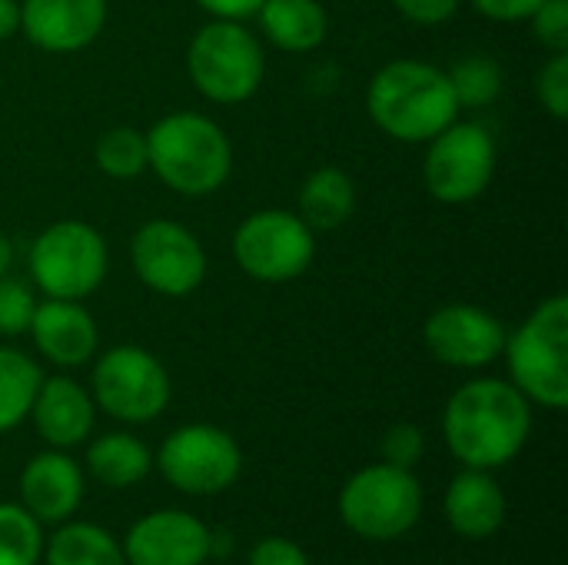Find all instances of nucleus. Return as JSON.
Here are the masks:
<instances>
[{"instance_id": "35", "label": "nucleus", "mask_w": 568, "mask_h": 565, "mask_svg": "<svg viewBox=\"0 0 568 565\" xmlns=\"http://www.w3.org/2000/svg\"><path fill=\"white\" fill-rule=\"evenodd\" d=\"M196 7L203 13H210L213 20H250L256 17V10L263 7V0H196Z\"/></svg>"}, {"instance_id": "21", "label": "nucleus", "mask_w": 568, "mask_h": 565, "mask_svg": "<svg viewBox=\"0 0 568 565\" xmlns=\"http://www.w3.org/2000/svg\"><path fill=\"white\" fill-rule=\"evenodd\" d=\"M356 203H359L356 180L349 170L336 163L316 167L296 193V213L306 220L313 233L339 230L343 223H349V216L356 213Z\"/></svg>"}, {"instance_id": "8", "label": "nucleus", "mask_w": 568, "mask_h": 565, "mask_svg": "<svg viewBox=\"0 0 568 565\" xmlns=\"http://www.w3.org/2000/svg\"><path fill=\"white\" fill-rule=\"evenodd\" d=\"M90 396L110 420L143 426L166 413L173 386L166 366L150 350L120 343L93 356Z\"/></svg>"}, {"instance_id": "22", "label": "nucleus", "mask_w": 568, "mask_h": 565, "mask_svg": "<svg viewBox=\"0 0 568 565\" xmlns=\"http://www.w3.org/2000/svg\"><path fill=\"white\" fill-rule=\"evenodd\" d=\"M153 470V453L133 433H103L87 446V473L106 490H130Z\"/></svg>"}, {"instance_id": "30", "label": "nucleus", "mask_w": 568, "mask_h": 565, "mask_svg": "<svg viewBox=\"0 0 568 565\" xmlns=\"http://www.w3.org/2000/svg\"><path fill=\"white\" fill-rule=\"evenodd\" d=\"M423 453H426V436L416 423H396L379 440L383 463L399 466V470H413L423 460Z\"/></svg>"}, {"instance_id": "28", "label": "nucleus", "mask_w": 568, "mask_h": 565, "mask_svg": "<svg viewBox=\"0 0 568 565\" xmlns=\"http://www.w3.org/2000/svg\"><path fill=\"white\" fill-rule=\"evenodd\" d=\"M37 310V293L13 273L0 276V336H23Z\"/></svg>"}, {"instance_id": "14", "label": "nucleus", "mask_w": 568, "mask_h": 565, "mask_svg": "<svg viewBox=\"0 0 568 565\" xmlns=\"http://www.w3.org/2000/svg\"><path fill=\"white\" fill-rule=\"evenodd\" d=\"M120 546L126 565H203L216 553L213 529L186 509L140 516Z\"/></svg>"}, {"instance_id": "15", "label": "nucleus", "mask_w": 568, "mask_h": 565, "mask_svg": "<svg viewBox=\"0 0 568 565\" xmlns=\"http://www.w3.org/2000/svg\"><path fill=\"white\" fill-rule=\"evenodd\" d=\"M106 0H20V33L43 53H80L106 27Z\"/></svg>"}, {"instance_id": "4", "label": "nucleus", "mask_w": 568, "mask_h": 565, "mask_svg": "<svg viewBox=\"0 0 568 565\" xmlns=\"http://www.w3.org/2000/svg\"><path fill=\"white\" fill-rule=\"evenodd\" d=\"M503 360L509 383L542 410L568 406V296H546L513 333H506Z\"/></svg>"}, {"instance_id": "18", "label": "nucleus", "mask_w": 568, "mask_h": 565, "mask_svg": "<svg viewBox=\"0 0 568 565\" xmlns=\"http://www.w3.org/2000/svg\"><path fill=\"white\" fill-rule=\"evenodd\" d=\"M27 420L50 450H73L90 440L97 403L90 390L73 376H43Z\"/></svg>"}, {"instance_id": "26", "label": "nucleus", "mask_w": 568, "mask_h": 565, "mask_svg": "<svg viewBox=\"0 0 568 565\" xmlns=\"http://www.w3.org/2000/svg\"><path fill=\"white\" fill-rule=\"evenodd\" d=\"M93 163L110 180H136L146 173V133L136 127H106L93 143Z\"/></svg>"}, {"instance_id": "7", "label": "nucleus", "mask_w": 568, "mask_h": 565, "mask_svg": "<svg viewBox=\"0 0 568 565\" xmlns=\"http://www.w3.org/2000/svg\"><path fill=\"white\" fill-rule=\"evenodd\" d=\"M423 516V486L413 470L389 463L363 466L339 490V519L349 533L369 543L406 536Z\"/></svg>"}, {"instance_id": "12", "label": "nucleus", "mask_w": 568, "mask_h": 565, "mask_svg": "<svg viewBox=\"0 0 568 565\" xmlns=\"http://www.w3.org/2000/svg\"><path fill=\"white\" fill-rule=\"evenodd\" d=\"M130 266L136 280L170 300L196 293L206 280L210 260L200 236L166 216H153L130 236Z\"/></svg>"}, {"instance_id": "20", "label": "nucleus", "mask_w": 568, "mask_h": 565, "mask_svg": "<svg viewBox=\"0 0 568 565\" xmlns=\"http://www.w3.org/2000/svg\"><path fill=\"white\" fill-rule=\"evenodd\" d=\"M256 20L263 37L283 53H313L329 37V13L320 0H263Z\"/></svg>"}, {"instance_id": "17", "label": "nucleus", "mask_w": 568, "mask_h": 565, "mask_svg": "<svg viewBox=\"0 0 568 565\" xmlns=\"http://www.w3.org/2000/svg\"><path fill=\"white\" fill-rule=\"evenodd\" d=\"M83 486L87 476L67 450H43L20 473V506L40 526H60L80 509Z\"/></svg>"}, {"instance_id": "34", "label": "nucleus", "mask_w": 568, "mask_h": 565, "mask_svg": "<svg viewBox=\"0 0 568 565\" xmlns=\"http://www.w3.org/2000/svg\"><path fill=\"white\" fill-rule=\"evenodd\" d=\"M476 13H483L486 20H496V23H519V20H529L532 10L542 3V0H469Z\"/></svg>"}, {"instance_id": "36", "label": "nucleus", "mask_w": 568, "mask_h": 565, "mask_svg": "<svg viewBox=\"0 0 568 565\" xmlns=\"http://www.w3.org/2000/svg\"><path fill=\"white\" fill-rule=\"evenodd\" d=\"M20 33V0H0V43Z\"/></svg>"}, {"instance_id": "25", "label": "nucleus", "mask_w": 568, "mask_h": 565, "mask_svg": "<svg viewBox=\"0 0 568 565\" xmlns=\"http://www.w3.org/2000/svg\"><path fill=\"white\" fill-rule=\"evenodd\" d=\"M459 110H486L503 97L506 70L489 53H466L453 67H446Z\"/></svg>"}, {"instance_id": "2", "label": "nucleus", "mask_w": 568, "mask_h": 565, "mask_svg": "<svg viewBox=\"0 0 568 565\" xmlns=\"http://www.w3.org/2000/svg\"><path fill=\"white\" fill-rule=\"evenodd\" d=\"M366 113L389 140L426 143L459 117V100L446 67L396 57L369 77Z\"/></svg>"}, {"instance_id": "29", "label": "nucleus", "mask_w": 568, "mask_h": 565, "mask_svg": "<svg viewBox=\"0 0 568 565\" xmlns=\"http://www.w3.org/2000/svg\"><path fill=\"white\" fill-rule=\"evenodd\" d=\"M536 100L552 120H568V50L549 53L536 73Z\"/></svg>"}, {"instance_id": "32", "label": "nucleus", "mask_w": 568, "mask_h": 565, "mask_svg": "<svg viewBox=\"0 0 568 565\" xmlns=\"http://www.w3.org/2000/svg\"><path fill=\"white\" fill-rule=\"evenodd\" d=\"M393 7L399 10L403 20L416 27H439L459 13L463 0H393Z\"/></svg>"}, {"instance_id": "9", "label": "nucleus", "mask_w": 568, "mask_h": 565, "mask_svg": "<svg viewBox=\"0 0 568 565\" xmlns=\"http://www.w3.org/2000/svg\"><path fill=\"white\" fill-rule=\"evenodd\" d=\"M499 147L486 123L453 120L433 140H426L423 183L436 203L463 206L479 200L496 180Z\"/></svg>"}, {"instance_id": "33", "label": "nucleus", "mask_w": 568, "mask_h": 565, "mask_svg": "<svg viewBox=\"0 0 568 565\" xmlns=\"http://www.w3.org/2000/svg\"><path fill=\"white\" fill-rule=\"evenodd\" d=\"M246 565H310L306 549L296 539L286 536H266L250 549Z\"/></svg>"}, {"instance_id": "31", "label": "nucleus", "mask_w": 568, "mask_h": 565, "mask_svg": "<svg viewBox=\"0 0 568 565\" xmlns=\"http://www.w3.org/2000/svg\"><path fill=\"white\" fill-rule=\"evenodd\" d=\"M536 43H542L549 53L568 50V0H542L529 17Z\"/></svg>"}, {"instance_id": "19", "label": "nucleus", "mask_w": 568, "mask_h": 565, "mask_svg": "<svg viewBox=\"0 0 568 565\" xmlns=\"http://www.w3.org/2000/svg\"><path fill=\"white\" fill-rule=\"evenodd\" d=\"M446 523L463 539H489L506 523V493L489 470L456 473L443 496Z\"/></svg>"}, {"instance_id": "13", "label": "nucleus", "mask_w": 568, "mask_h": 565, "mask_svg": "<svg viewBox=\"0 0 568 565\" xmlns=\"http://www.w3.org/2000/svg\"><path fill=\"white\" fill-rule=\"evenodd\" d=\"M506 323L476 303H446L423 323V346L449 370H486L503 360Z\"/></svg>"}, {"instance_id": "6", "label": "nucleus", "mask_w": 568, "mask_h": 565, "mask_svg": "<svg viewBox=\"0 0 568 565\" xmlns=\"http://www.w3.org/2000/svg\"><path fill=\"white\" fill-rule=\"evenodd\" d=\"M27 270L43 296L87 300L100 290L110 270L106 236L87 220H57L33 236Z\"/></svg>"}, {"instance_id": "37", "label": "nucleus", "mask_w": 568, "mask_h": 565, "mask_svg": "<svg viewBox=\"0 0 568 565\" xmlns=\"http://www.w3.org/2000/svg\"><path fill=\"white\" fill-rule=\"evenodd\" d=\"M10 266H13V243L7 233H0V276H7Z\"/></svg>"}, {"instance_id": "11", "label": "nucleus", "mask_w": 568, "mask_h": 565, "mask_svg": "<svg viewBox=\"0 0 568 565\" xmlns=\"http://www.w3.org/2000/svg\"><path fill=\"white\" fill-rule=\"evenodd\" d=\"M153 463L176 493L220 496L240 480L243 450L213 423H186L160 443Z\"/></svg>"}, {"instance_id": "3", "label": "nucleus", "mask_w": 568, "mask_h": 565, "mask_svg": "<svg viewBox=\"0 0 568 565\" xmlns=\"http://www.w3.org/2000/svg\"><path fill=\"white\" fill-rule=\"evenodd\" d=\"M146 170L180 196H213L233 173V143L213 117L173 110L146 130Z\"/></svg>"}, {"instance_id": "10", "label": "nucleus", "mask_w": 568, "mask_h": 565, "mask_svg": "<svg viewBox=\"0 0 568 565\" xmlns=\"http://www.w3.org/2000/svg\"><path fill=\"white\" fill-rule=\"evenodd\" d=\"M233 260L256 283H293L316 256V233L296 210H253L233 230Z\"/></svg>"}, {"instance_id": "24", "label": "nucleus", "mask_w": 568, "mask_h": 565, "mask_svg": "<svg viewBox=\"0 0 568 565\" xmlns=\"http://www.w3.org/2000/svg\"><path fill=\"white\" fill-rule=\"evenodd\" d=\"M40 383L43 370L30 353L0 346V436L27 423Z\"/></svg>"}, {"instance_id": "1", "label": "nucleus", "mask_w": 568, "mask_h": 565, "mask_svg": "<svg viewBox=\"0 0 568 565\" xmlns=\"http://www.w3.org/2000/svg\"><path fill=\"white\" fill-rule=\"evenodd\" d=\"M532 433V403L499 376L463 383L443 410V440L466 470H499L513 463Z\"/></svg>"}, {"instance_id": "16", "label": "nucleus", "mask_w": 568, "mask_h": 565, "mask_svg": "<svg viewBox=\"0 0 568 565\" xmlns=\"http://www.w3.org/2000/svg\"><path fill=\"white\" fill-rule=\"evenodd\" d=\"M27 336L37 353L60 370H80L100 350V330L83 300H37Z\"/></svg>"}, {"instance_id": "27", "label": "nucleus", "mask_w": 568, "mask_h": 565, "mask_svg": "<svg viewBox=\"0 0 568 565\" xmlns=\"http://www.w3.org/2000/svg\"><path fill=\"white\" fill-rule=\"evenodd\" d=\"M43 526L20 506L0 503V565H40Z\"/></svg>"}, {"instance_id": "5", "label": "nucleus", "mask_w": 568, "mask_h": 565, "mask_svg": "<svg viewBox=\"0 0 568 565\" xmlns=\"http://www.w3.org/2000/svg\"><path fill=\"white\" fill-rule=\"evenodd\" d=\"M186 73L200 97L236 107L256 97L266 77V50L243 20L203 23L186 47Z\"/></svg>"}, {"instance_id": "23", "label": "nucleus", "mask_w": 568, "mask_h": 565, "mask_svg": "<svg viewBox=\"0 0 568 565\" xmlns=\"http://www.w3.org/2000/svg\"><path fill=\"white\" fill-rule=\"evenodd\" d=\"M43 565H126L123 546L103 526L93 523H60L50 539H43Z\"/></svg>"}]
</instances>
